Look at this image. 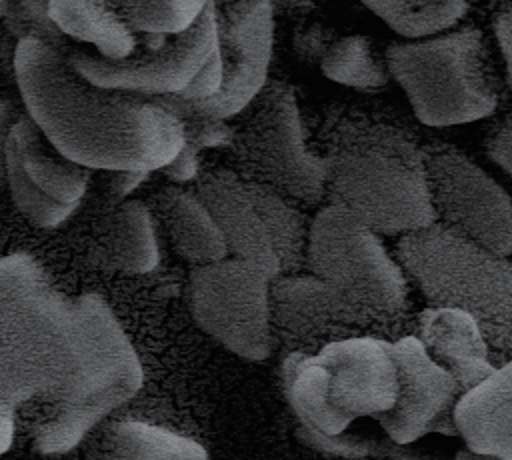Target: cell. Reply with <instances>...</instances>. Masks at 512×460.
Listing matches in <instances>:
<instances>
[{
    "label": "cell",
    "mask_w": 512,
    "mask_h": 460,
    "mask_svg": "<svg viewBox=\"0 0 512 460\" xmlns=\"http://www.w3.org/2000/svg\"><path fill=\"white\" fill-rule=\"evenodd\" d=\"M222 78H224L222 56H220V50L216 48L212 56L206 60V64L200 68V72L192 78V82L180 94H176V98L206 100L222 88Z\"/></svg>",
    "instance_id": "f1b7e54d"
},
{
    "label": "cell",
    "mask_w": 512,
    "mask_h": 460,
    "mask_svg": "<svg viewBox=\"0 0 512 460\" xmlns=\"http://www.w3.org/2000/svg\"><path fill=\"white\" fill-rule=\"evenodd\" d=\"M396 34L426 38L454 26L468 10V0H360Z\"/></svg>",
    "instance_id": "7402d4cb"
},
{
    "label": "cell",
    "mask_w": 512,
    "mask_h": 460,
    "mask_svg": "<svg viewBox=\"0 0 512 460\" xmlns=\"http://www.w3.org/2000/svg\"><path fill=\"white\" fill-rule=\"evenodd\" d=\"M494 32H496V40L506 64V72H508V80L512 86V10L502 12L496 20H494Z\"/></svg>",
    "instance_id": "836d02e7"
},
{
    "label": "cell",
    "mask_w": 512,
    "mask_h": 460,
    "mask_svg": "<svg viewBox=\"0 0 512 460\" xmlns=\"http://www.w3.org/2000/svg\"><path fill=\"white\" fill-rule=\"evenodd\" d=\"M18 118L16 106L8 100H0V182H6V142Z\"/></svg>",
    "instance_id": "e575fe53"
},
{
    "label": "cell",
    "mask_w": 512,
    "mask_h": 460,
    "mask_svg": "<svg viewBox=\"0 0 512 460\" xmlns=\"http://www.w3.org/2000/svg\"><path fill=\"white\" fill-rule=\"evenodd\" d=\"M110 454L118 458H208V452L194 440L144 422H120L108 432Z\"/></svg>",
    "instance_id": "cb8c5ba5"
},
{
    "label": "cell",
    "mask_w": 512,
    "mask_h": 460,
    "mask_svg": "<svg viewBox=\"0 0 512 460\" xmlns=\"http://www.w3.org/2000/svg\"><path fill=\"white\" fill-rule=\"evenodd\" d=\"M14 438V418L10 406L0 404V454H4Z\"/></svg>",
    "instance_id": "d590c367"
},
{
    "label": "cell",
    "mask_w": 512,
    "mask_h": 460,
    "mask_svg": "<svg viewBox=\"0 0 512 460\" xmlns=\"http://www.w3.org/2000/svg\"><path fill=\"white\" fill-rule=\"evenodd\" d=\"M200 120L202 124L194 128L190 138H186L190 144H194L196 148H202V146H220L230 140L232 134L222 124V120L218 118H200Z\"/></svg>",
    "instance_id": "d6a6232c"
},
{
    "label": "cell",
    "mask_w": 512,
    "mask_h": 460,
    "mask_svg": "<svg viewBox=\"0 0 512 460\" xmlns=\"http://www.w3.org/2000/svg\"><path fill=\"white\" fill-rule=\"evenodd\" d=\"M256 108L240 142L258 172L286 194L318 202L326 194V160L304 138L296 98L288 86L272 84L254 98Z\"/></svg>",
    "instance_id": "7c38bea8"
},
{
    "label": "cell",
    "mask_w": 512,
    "mask_h": 460,
    "mask_svg": "<svg viewBox=\"0 0 512 460\" xmlns=\"http://www.w3.org/2000/svg\"><path fill=\"white\" fill-rule=\"evenodd\" d=\"M16 18L40 28V36L60 32L48 16V0H16Z\"/></svg>",
    "instance_id": "1f68e13d"
},
{
    "label": "cell",
    "mask_w": 512,
    "mask_h": 460,
    "mask_svg": "<svg viewBox=\"0 0 512 460\" xmlns=\"http://www.w3.org/2000/svg\"><path fill=\"white\" fill-rule=\"evenodd\" d=\"M308 264L326 286L344 336H400L410 306L406 272L354 214L338 204L316 214Z\"/></svg>",
    "instance_id": "277c9868"
},
{
    "label": "cell",
    "mask_w": 512,
    "mask_h": 460,
    "mask_svg": "<svg viewBox=\"0 0 512 460\" xmlns=\"http://www.w3.org/2000/svg\"><path fill=\"white\" fill-rule=\"evenodd\" d=\"M426 176L440 224L468 240L512 254V200L478 164L454 148L426 152Z\"/></svg>",
    "instance_id": "8fae6325"
},
{
    "label": "cell",
    "mask_w": 512,
    "mask_h": 460,
    "mask_svg": "<svg viewBox=\"0 0 512 460\" xmlns=\"http://www.w3.org/2000/svg\"><path fill=\"white\" fill-rule=\"evenodd\" d=\"M332 418V432H346L360 418L378 420L398 396L392 338L352 334L334 338L314 354Z\"/></svg>",
    "instance_id": "4fadbf2b"
},
{
    "label": "cell",
    "mask_w": 512,
    "mask_h": 460,
    "mask_svg": "<svg viewBox=\"0 0 512 460\" xmlns=\"http://www.w3.org/2000/svg\"><path fill=\"white\" fill-rule=\"evenodd\" d=\"M320 68L326 78L358 90H378L390 76L372 42L360 34L334 40L320 58Z\"/></svg>",
    "instance_id": "603a6c76"
},
{
    "label": "cell",
    "mask_w": 512,
    "mask_h": 460,
    "mask_svg": "<svg viewBox=\"0 0 512 460\" xmlns=\"http://www.w3.org/2000/svg\"><path fill=\"white\" fill-rule=\"evenodd\" d=\"M208 0H120L132 28L154 34H174L188 28Z\"/></svg>",
    "instance_id": "d4e9b609"
},
{
    "label": "cell",
    "mask_w": 512,
    "mask_h": 460,
    "mask_svg": "<svg viewBox=\"0 0 512 460\" xmlns=\"http://www.w3.org/2000/svg\"><path fill=\"white\" fill-rule=\"evenodd\" d=\"M272 278L244 258L200 264L190 276V310L198 326L248 360H264L272 350Z\"/></svg>",
    "instance_id": "52a82bcc"
},
{
    "label": "cell",
    "mask_w": 512,
    "mask_h": 460,
    "mask_svg": "<svg viewBox=\"0 0 512 460\" xmlns=\"http://www.w3.org/2000/svg\"><path fill=\"white\" fill-rule=\"evenodd\" d=\"M6 184L18 210L38 226H58L76 210L74 204H64L44 194L16 166H6Z\"/></svg>",
    "instance_id": "4316f807"
},
{
    "label": "cell",
    "mask_w": 512,
    "mask_h": 460,
    "mask_svg": "<svg viewBox=\"0 0 512 460\" xmlns=\"http://www.w3.org/2000/svg\"><path fill=\"white\" fill-rule=\"evenodd\" d=\"M486 152L512 178V122L494 130L486 140Z\"/></svg>",
    "instance_id": "f546056e"
},
{
    "label": "cell",
    "mask_w": 512,
    "mask_h": 460,
    "mask_svg": "<svg viewBox=\"0 0 512 460\" xmlns=\"http://www.w3.org/2000/svg\"><path fill=\"white\" fill-rule=\"evenodd\" d=\"M196 146L190 144L188 140L184 142V146L180 148V152L168 162L164 164L160 170L174 182H186L190 180L196 172H198V156H196Z\"/></svg>",
    "instance_id": "4dcf8cb0"
},
{
    "label": "cell",
    "mask_w": 512,
    "mask_h": 460,
    "mask_svg": "<svg viewBox=\"0 0 512 460\" xmlns=\"http://www.w3.org/2000/svg\"><path fill=\"white\" fill-rule=\"evenodd\" d=\"M146 34V52H132L126 58H106L86 50L74 52L68 60L78 74L104 88L130 90L140 94H180L200 72L218 48V10L206 2L198 18L174 34Z\"/></svg>",
    "instance_id": "ba28073f"
},
{
    "label": "cell",
    "mask_w": 512,
    "mask_h": 460,
    "mask_svg": "<svg viewBox=\"0 0 512 460\" xmlns=\"http://www.w3.org/2000/svg\"><path fill=\"white\" fill-rule=\"evenodd\" d=\"M48 16L62 34L92 44L106 58H126L138 46L132 24L108 0H48Z\"/></svg>",
    "instance_id": "ac0fdd59"
},
{
    "label": "cell",
    "mask_w": 512,
    "mask_h": 460,
    "mask_svg": "<svg viewBox=\"0 0 512 460\" xmlns=\"http://www.w3.org/2000/svg\"><path fill=\"white\" fill-rule=\"evenodd\" d=\"M416 336L428 354L454 376L460 392L472 388L496 368L478 322L460 308L432 304L422 310Z\"/></svg>",
    "instance_id": "2e32d148"
},
{
    "label": "cell",
    "mask_w": 512,
    "mask_h": 460,
    "mask_svg": "<svg viewBox=\"0 0 512 460\" xmlns=\"http://www.w3.org/2000/svg\"><path fill=\"white\" fill-rule=\"evenodd\" d=\"M156 202L180 256L196 264L222 260L226 256V236L200 198L168 188L156 198Z\"/></svg>",
    "instance_id": "d6986e66"
},
{
    "label": "cell",
    "mask_w": 512,
    "mask_h": 460,
    "mask_svg": "<svg viewBox=\"0 0 512 460\" xmlns=\"http://www.w3.org/2000/svg\"><path fill=\"white\" fill-rule=\"evenodd\" d=\"M274 42L272 0H232L218 12L222 88L206 100H164L178 116L230 118L254 102L266 84Z\"/></svg>",
    "instance_id": "30bf717a"
},
{
    "label": "cell",
    "mask_w": 512,
    "mask_h": 460,
    "mask_svg": "<svg viewBox=\"0 0 512 460\" xmlns=\"http://www.w3.org/2000/svg\"><path fill=\"white\" fill-rule=\"evenodd\" d=\"M326 194L376 234H408L436 222L426 152L402 128L340 118L328 140Z\"/></svg>",
    "instance_id": "3957f363"
},
{
    "label": "cell",
    "mask_w": 512,
    "mask_h": 460,
    "mask_svg": "<svg viewBox=\"0 0 512 460\" xmlns=\"http://www.w3.org/2000/svg\"><path fill=\"white\" fill-rule=\"evenodd\" d=\"M0 18H16V0H0Z\"/></svg>",
    "instance_id": "8d00e7d4"
},
{
    "label": "cell",
    "mask_w": 512,
    "mask_h": 460,
    "mask_svg": "<svg viewBox=\"0 0 512 460\" xmlns=\"http://www.w3.org/2000/svg\"><path fill=\"white\" fill-rule=\"evenodd\" d=\"M14 74L28 116L64 156L86 168L156 170L186 142L182 118L164 100L92 84L36 34L18 40Z\"/></svg>",
    "instance_id": "7a4b0ae2"
},
{
    "label": "cell",
    "mask_w": 512,
    "mask_h": 460,
    "mask_svg": "<svg viewBox=\"0 0 512 460\" xmlns=\"http://www.w3.org/2000/svg\"><path fill=\"white\" fill-rule=\"evenodd\" d=\"M104 414L82 406H60L36 428L34 446L42 454H62L74 448Z\"/></svg>",
    "instance_id": "484cf974"
},
{
    "label": "cell",
    "mask_w": 512,
    "mask_h": 460,
    "mask_svg": "<svg viewBox=\"0 0 512 460\" xmlns=\"http://www.w3.org/2000/svg\"><path fill=\"white\" fill-rule=\"evenodd\" d=\"M6 166H16L44 194L74 206L90 178L88 168L64 156L30 116H20L10 130Z\"/></svg>",
    "instance_id": "e0dca14e"
},
{
    "label": "cell",
    "mask_w": 512,
    "mask_h": 460,
    "mask_svg": "<svg viewBox=\"0 0 512 460\" xmlns=\"http://www.w3.org/2000/svg\"><path fill=\"white\" fill-rule=\"evenodd\" d=\"M386 66L428 126L468 124L498 104L484 40L474 28L392 44Z\"/></svg>",
    "instance_id": "8992f818"
},
{
    "label": "cell",
    "mask_w": 512,
    "mask_h": 460,
    "mask_svg": "<svg viewBox=\"0 0 512 460\" xmlns=\"http://www.w3.org/2000/svg\"><path fill=\"white\" fill-rule=\"evenodd\" d=\"M140 384L138 356L98 296H64L26 254L0 260V404L40 400L106 416Z\"/></svg>",
    "instance_id": "6da1fadb"
},
{
    "label": "cell",
    "mask_w": 512,
    "mask_h": 460,
    "mask_svg": "<svg viewBox=\"0 0 512 460\" xmlns=\"http://www.w3.org/2000/svg\"><path fill=\"white\" fill-rule=\"evenodd\" d=\"M396 256L430 304L470 314L492 354L512 358V264L466 236L432 222L402 234Z\"/></svg>",
    "instance_id": "5b68a950"
},
{
    "label": "cell",
    "mask_w": 512,
    "mask_h": 460,
    "mask_svg": "<svg viewBox=\"0 0 512 460\" xmlns=\"http://www.w3.org/2000/svg\"><path fill=\"white\" fill-rule=\"evenodd\" d=\"M298 438L328 456H344V458H364V456H386V454H402V450H392V446H384L382 442L374 438H366L360 434H322L318 430L306 428L300 424L298 428Z\"/></svg>",
    "instance_id": "83f0119b"
},
{
    "label": "cell",
    "mask_w": 512,
    "mask_h": 460,
    "mask_svg": "<svg viewBox=\"0 0 512 460\" xmlns=\"http://www.w3.org/2000/svg\"><path fill=\"white\" fill-rule=\"evenodd\" d=\"M198 198L220 224L236 258L258 264L270 278L298 258L300 220L282 200L228 176H208L198 186Z\"/></svg>",
    "instance_id": "9c48e42d"
},
{
    "label": "cell",
    "mask_w": 512,
    "mask_h": 460,
    "mask_svg": "<svg viewBox=\"0 0 512 460\" xmlns=\"http://www.w3.org/2000/svg\"><path fill=\"white\" fill-rule=\"evenodd\" d=\"M392 352L398 366V396L394 406L376 422L398 446L422 438L452 420L458 400L454 376L440 366L416 334L392 338Z\"/></svg>",
    "instance_id": "5bb4252c"
},
{
    "label": "cell",
    "mask_w": 512,
    "mask_h": 460,
    "mask_svg": "<svg viewBox=\"0 0 512 460\" xmlns=\"http://www.w3.org/2000/svg\"><path fill=\"white\" fill-rule=\"evenodd\" d=\"M452 422L474 454L512 458V358L460 392Z\"/></svg>",
    "instance_id": "9a60e30c"
},
{
    "label": "cell",
    "mask_w": 512,
    "mask_h": 460,
    "mask_svg": "<svg viewBox=\"0 0 512 460\" xmlns=\"http://www.w3.org/2000/svg\"><path fill=\"white\" fill-rule=\"evenodd\" d=\"M102 268L144 274L158 264V244L148 210L138 202H124L104 224L94 246Z\"/></svg>",
    "instance_id": "ffe728a7"
},
{
    "label": "cell",
    "mask_w": 512,
    "mask_h": 460,
    "mask_svg": "<svg viewBox=\"0 0 512 460\" xmlns=\"http://www.w3.org/2000/svg\"><path fill=\"white\" fill-rule=\"evenodd\" d=\"M272 306L278 324L300 338L342 334L326 286L312 276L282 278L272 286Z\"/></svg>",
    "instance_id": "44dd1931"
}]
</instances>
